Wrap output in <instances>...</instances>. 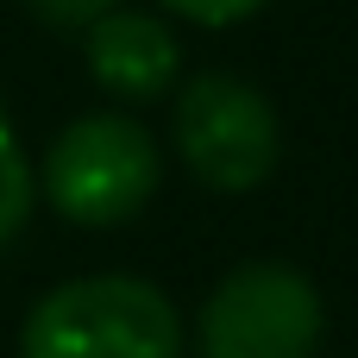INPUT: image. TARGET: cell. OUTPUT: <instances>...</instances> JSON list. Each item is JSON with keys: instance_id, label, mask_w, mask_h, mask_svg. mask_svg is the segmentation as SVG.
I'll list each match as a JSON object with an SVG mask.
<instances>
[{"instance_id": "cell-4", "label": "cell", "mask_w": 358, "mask_h": 358, "mask_svg": "<svg viewBox=\"0 0 358 358\" xmlns=\"http://www.w3.org/2000/svg\"><path fill=\"white\" fill-rule=\"evenodd\" d=\"M170 138H176V157L189 164V176L201 189H220V195L258 189L277 170V145H283L264 88H252L227 69H208V76L182 82Z\"/></svg>"}, {"instance_id": "cell-5", "label": "cell", "mask_w": 358, "mask_h": 358, "mask_svg": "<svg viewBox=\"0 0 358 358\" xmlns=\"http://www.w3.org/2000/svg\"><path fill=\"white\" fill-rule=\"evenodd\" d=\"M176 31L157 13H107L101 25H88V76L113 94V101H157L176 82Z\"/></svg>"}, {"instance_id": "cell-1", "label": "cell", "mask_w": 358, "mask_h": 358, "mask_svg": "<svg viewBox=\"0 0 358 358\" xmlns=\"http://www.w3.org/2000/svg\"><path fill=\"white\" fill-rule=\"evenodd\" d=\"M19 358H182V321L145 277H76L25 315Z\"/></svg>"}, {"instance_id": "cell-2", "label": "cell", "mask_w": 358, "mask_h": 358, "mask_svg": "<svg viewBox=\"0 0 358 358\" xmlns=\"http://www.w3.org/2000/svg\"><path fill=\"white\" fill-rule=\"evenodd\" d=\"M38 182H44V195L63 220L120 227L157 195L164 151L132 113H82L50 138Z\"/></svg>"}, {"instance_id": "cell-7", "label": "cell", "mask_w": 358, "mask_h": 358, "mask_svg": "<svg viewBox=\"0 0 358 358\" xmlns=\"http://www.w3.org/2000/svg\"><path fill=\"white\" fill-rule=\"evenodd\" d=\"M25 6H31V19L50 25V31H88V25H101L120 0H25Z\"/></svg>"}, {"instance_id": "cell-6", "label": "cell", "mask_w": 358, "mask_h": 358, "mask_svg": "<svg viewBox=\"0 0 358 358\" xmlns=\"http://www.w3.org/2000/svg\"><path fill=\"white\" fill-rule=\"evenodd\" d=\"M31 195H38L31 157H25V145H19V132H13V120H6V107H0V245L25 227Z\"/></svg>"}, {"instance_id": "cell-8", "label": "cell", "mask_w": 358, "mask_h": 358, "mask_svg": "<svg viewBox=\"0 0 358 358\" xmlns=\"http://www.w3.org/2000/svg\"><path fill=\"white\" fill-rule=\"evenodd\" d=\"M164 13H176V19H189V25H239V19H252L264 0H157Z\"/></svg>"}, {"instance_id": "cell-3", "label": "cell", "mask_w": 358, "mask_h": 358, "mask_svg": "<svg viewBox=\"0 0 358 358\" xmlns=\"http://www.w3.org/2000/svg\"><path fill=\"white\" fill-rule=\"evenodd\" d=\"M321 327V289L296 264L258 258L227 271L201 302L195 358H315Z\"/></svg>"}]
</instances>
